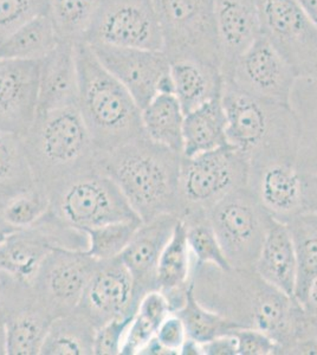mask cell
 <instances>
[{
    "mask_svg": "<svg viewBox=\"0 0 317 355\" xmlns=\"http://www.w3.org/2000/svg\"><path fill=\"white\" fill-rule=\"evenodd\" d=\"M179 218L164 214L142 223L120 259L132 275L134 297L139 306L147 293L157 291V266L166 244L172 237Z\"/></svg>",
    "mask_w": 317,
    "mask_h": 355,
    "instance_id": "obj_19",
    "label": "cell"
},
{
    "mask_svg": "<svg viewBox=\"0 0 317 355\" xmlns=\"http://www.w3.org/2000/svg\"><path fill=\"white\" fill-rule=\"evenodd\" d=\"M0 355H6L4 322H3L1 318H0Z\"/></svg>",
    "mask_w": 317,
    "mask_h": 355,
    "instance_id": "obj_47",
    "label": "cell"
},
{
    "mask_svg": "<svg viewBox=\"0 0 317 355\" xmlns=\"http://www.w3.org/2000/svg\"><path fill=\"white\" fill-rule=\"evenodd\" d=\"M35 182L49 193L97 166V150L77 107L36 115L23 137Z\"/></svg>",
    "mask_w": 317,
    "mask_h": 355,
    "instance_id": "obj_5",
    "label": "cell"
},
{
    "mask_svg": "<svg viewBox=\"0 0 317 355\" xmlns=\"http://www.w3.org/2000/svg\"><path fill=\"white\" fill-rule=\"evenodd\" d=\"M153 5L169 62L193 58L221 69L214 0H153Z\"/></svg>",
    "mask_w": 317,
    "mask_h": 355,
    "instance_id": "obj_7",
    "label": "cell"
},
{
    "mask_svg": "<svg viewBox=\"0 0 317 355\" xmlns=\"http://www.w3.org/2000/svg\"><path fill=\"white\" fill-rule=\"evenodd\" d=\"M50 212L77 230L125 220H141L119 186L96 166L50 192ZM142 222V220H141Z\"/></svg>",
    "mask_w": 317,
    "mask_h": 355,
    "instance_id": "obj_6",
    "label": "cell"
},
{
    "mask_svg": "<svg viewBox=\"0 0 317 355\" xmlns=\"http://www.w3.org/2000/svg\"><path fill=\"white\" fill-rule=\"evenodd\" d=\"M3 294H4V275L0 271V306L3 301Z\"/></svg>",
    "mask_w": 317,
    "mask_h": 355,
    "instance_id": "obj_49",
    "label": "cell"
},
{
    "mask_svg": "<svg viewBox=\"0 0 317 355\" xmlns=\"http://www.w3.org/2000/svg\"><path fill=\"white\" fill-rule=\"evenodd\" d=\"M187 334L182 320L177 314H169L157 328L154 340L164 355L180 354Z\"/></svg>",
    "mask_w": 317,
    "mask_h": 355,
    "instance_id": "obj_41",
    "label": "cell"
},
{
    "mask_svg": "<svg viewBox=\"0 0 317 355\" xmlns=\"http://www.w3.org/2000/svg\"><path fill=\"white\" fill-rule=\"evenodd\" d=\"M174 314L182 320L187 338L199 343H207L223 335H232L241 328L233 320L204 306L194 295L192 279L187 289L184 306Z\"/></svg>",
    "mask_w": 317,
    "mask_h": 355,
    "instance_id": "obj_33",
    "label": "cell"
},
{
    "mask_svg": "<svg viewBox=\"0 0 317 355\" xmlns=\"http://www.w3.org/2000/svg\"><path fill=\"white\" fill-rule=\"evenodd\" d=\"M172 314L169 300L160 291H149L141 299L129 323L121 354L140 355L157 334L161 322Z\"/></svg>",
    "mask_w": 317,
    "mask_h": 355,
    "instance_id": "obj_32",
    "label": "cell"
},
{
    "mask_svg": "<svg viewBox=\"0 0 317 355\" xmlns=\"http://www.w3.org/2000/svg\"><path fill=\"white\" fill-rule=\"evenodd\" d=\"M192 259L186 227L179 219L172 237L161 254L157 266V291L169 300L172 313L179 311L185 303L192 279Z\"/></svg>",
    "mask_w": 317,
    "mask_h": 355,
    "instance_id": "obj_25",
    "label": "cell"
},
{
    "mask_svg": "<svg viewBox=\"0 0 317 355\" xmlns=\"http://www.w3.org/2000/svg\"><path fill=\"white\" fill-rule=\"evenodd\" d=\"M88 45L101 64L128 90L141 110L159 94H174L171 62L164 51Z\"/></svg>",
    "mask_w": 317,
    "mask_h": 355,
    "instance_id": "obj_14",
    "label": "cell"
},
{
    "mask_svg": "<svg viewBox=\"0 0 317 355\" xmlns=\"http://www.w3.org/2000/svg\"><path fill=\"white\" fill-rule=\"evenodd\" d=\"M253 270L270 286L295 299L298 259L293 237L285 223L273 219Z\"/></svg>",
    "mask_w": 317,
    "mask_h": 355,
    "instance_id": "obj_23",
    "label": "cell"
},
{
    "mask_svg": "<svg viewBox=\"0 0 317 355\" xmlns=\"http://www.w3.org/2000/svg\"><path fill=\"white\" fill-rule=\"evenodd\" d=\"M132 319V316L112 320L97 328L94 339V354H121L126 333Z\"/></svg>",
    "mask_w": 317,
    "mask_h": 355,
    "instance_id": "obj_39",
    "label": "cell"
},
{
    "mask_svg": "<svg viewBox=\"0 0 317 355\" xmlns=\"http://www.w3.org/2000/svg\"><path fill=\"white\" fill-rule=\"evenodd\" d=\"M137 308L132 275L120 257L98 261L78 309L97 329L112 320L134 316Z\"/></svg>",
    "mask_w": 317,
    "mask_h": 355,
    "instance_id": "obj_17",
    "label": "cell"
},
{
    "mask_svg": "<svg viewBox=\"0 0 317 355\" xmlns=\"http://www.w3.org/2000/svg\"><path fill=\"white\" fill-rule=\"evenodd\" d=\"M181 160V154L147 137L97 154V166L119 186L142 223L164 214L180 218Z\"/></svg>",
    "mask_w": 317,
    "mask_h": 355,
    "instance_id": "obj_2",
    "label": "cell"
},
{
    "mask_svg": "<svg viewBox=\"0 0 317 355\" xmlns=\"http://www.w3.org/2000/svg\"><path fill=\"white\" fill-rule=\"evenodd\" d=\"M75 44L78 69L77 108L97 154L146 137L141 108L134 97L101 64L87 43Z\"/></svg>",
    "mask_w": 317,
    "mask_h": 355,
    "instance_id": "obj_4",
    "label": "cell"
},
{
    "mask_svg": "<svg viewBox=\"0 0 317 355\" xmlns=\"http://www.w3.org/2000/svg\"><path fill=\"white\" fill-rule=\"evenodd\" d=\"M298 3L317 28V0H298Z\"/></svg>",
    "mask_w": 317,
    "mask_h": 355,
    "instance_id": "obj_45",
    "label": "cell"
},
{
    "mask_svg": "<svg viewBox=\"0 0 317 355\" xmlns=\"http://www.w3.org/2000/svg\"><path fill=\"white\" fill-rule=\"evenodd\" d=\"M40 62L0 60V130L24 137L36 117Z\"/></svg>",
    "mask_w": 317,
    "mask_h": 355,
    "instance_id": "obj_18",
    "label": "cell"
},
{
    "mask_svg": "<svg viewBox=\"0 0 317 355\" xmlns=\"http://www.w3.org/2000/svg\"><path fill=\"white\" fill-rule=\"evenodd\" d=\"M237 339L238 355L280 354L277 343L265 331L241 327L233 333Z\"/></svg>",
    "mask_w": 317,
    "mask_h": 355,
    "instance_id": "obj_40",
    "label": "cell"
},
{
    "mask_svg": "<svg viewBox=\"0 0 317 355\" xmlns=\"http://www.w3.org/2000/svg\"><path fill=\"white\" fill-rule=\"evenodd\" d=\"M221 71L229 76L238 58L261 36L256 0H214Z\"/></svg>",
    "mask_w": 317,
    "mask_h": 355,
    "instance_id": "obj_22",
    "label": "cell"
},
{
    "mask_svg": "<svg viewBox=\"0 0 317 355\" xmlns=\"http://www.w3.org/2000/svg\"><path fill=\"white\" fill-rule=\"evenodd\" d=\"M171 78L174 95L185 114L221 96L225 82L219 67L193 58L171 62Z\"/></svg>",
    "mask_w": 317,
    "mask_h": 355,
    "instance_id": "obj_24",
    "label": "cell"
},
{
    "mask_svg": "<svg viewBox=\"0 0 317 355\" xmlns=\"http://www.w3.org/2000/svg\"><path fill=\"white\" fill-rule=\"evenodd\" d=\"M36 184L23 137L0 130V205Z\"/></svg>",
    "mask_w": 317,
    "mask_h": 355,
    "instance_id": "obj_30",
    "label": "cell"
},
{
    "mask_svg": "<svg viewBox=\"0 0 317 355\" xmlns=\"http://www.w3.org/2000/svg\"><path fill=\"white\" fill-rule=\"evenodd\" d=\"M141 224V220H125L89 229L85 231L89 241L87 252L97 261L120 257Z\"/></svg>",
    "mask_w": 317,
    "mask_h": 355,
    "instance_id": "obj_37",
    "label": "cell"
},
{
    "mask_svg": "<svg viewBox=\"0 0 317 355\" xmlns=\"http://www.w3.org/2000/svg\"><path fill=\"white\" fill-rule=\"evenodd\" d=\"M82 42L119 48L164 49L153 0H105Z\"/></svg>",
    "mask_w": 317,
    "mask_h": 355,
    "instance_id": "obj_12",
    "label": "cell"
},
{
    "mask_svg": "<svg viewBox=\"0 0 317 355\" xmlns=\"http://www.w3.org/2000/svg\"><path fill=\"white\" fill-rule=\"evenodd\" d=\"M193 291L204 306L269 334L280 354H317V319L298 300L265 282L255 270L194 264Z\"/></svg>",
    "mask_w": 317,
    "mask_h": 355,
    "instance_id": "obj_1",
    "label": "cell"
},
{
    "mask_svg": "<svg viewBox=\"0 0 317 355\" xmlns=\"http://www.w3.org/2000/svg\"><path fill=\"white\" fill-rule=\"evenodd\" d=\"M3 275L0 318L4 322L6 355L40 354L53 318L37 301L30 283Z\"/></svg>",
    "mask_w": 317,
    "mask_h": 355,
    "instance_id": "obj_16",
    "label": "cell"
},
{
    "mask_svg": "<svg viewBox=\"0 0 317 355\" xmlns=\"http://www.w3.org/2000/svg\"><path fill=\"white\" fill-rule=\"evenodd\" d=\"M1 207H3V206L0 205V226H8L5 225L4 220H3V214H1Z\"/></svg>",
    "mask_w": 317,
    "mask_h": 355,
    "instance_id": "obj_50",
    "label": "cell"
},
{
    "mask_svg": "<svg viewBox=\"0 0 317 355\" xmlns=\"http://www.w3.org/2000/svg\"><path fill=\"white\" fill-rule=\"evenodd\" d=\"M49 13V0H0V42L33 18Z\"/></svg>",
    "mask_w": 317,
    "mask_h": 355,
    "instance_id": "obj_38",
    "label": "cell"
},
{
    "mask_svg": "<svg viewBox=\"0 0 317 355\" xmlns=\"http://www.w3.org/2000/svg\"><path fill=\"white\" fill-rule=\"evenodd\" d=\"M221 103L228 141L253 167L273 162H296L302 123L291 105L266 101L224 82Z\"/></svg>",
    "mask_w": 317,
    "mask_h": 355,
    "instance_id": "obj_3",
    "label": "cell"
},
{
    "mask_svg": "<svg viewBox=\"0 0 317 355\" xmlns=\"http://www.w3.org/2000/svg\"><path fill=\"white\" fill-rule=\"evenodd\" d=\"M249 160L231 145L182 157L180 218L193 211H209L228 194L249 186Z\"/></svg>",
    "mask_w": 317,
    "mask_h": 355,
    "instance_id": "obj_9",
    "label": "cell"
},
{
    "mask_svg": "<svg viewBox=\"0 0 317 355\" xmlns=\"http://www.w3.org/2000/svg\"><path fill=\"white\" fill-rule=\"evenodd\" d=\"M207 216L231 268L253 270L273 217L249 186L228 194Z\"/></svg>",
    "mask_w": 317,
    "mask_h": 355,
    "instance_id": "obj_8",
    "label": "cell"
},
{
    "mask_svg": "<svg viewBox=\"0 0 317 355\" xmlns=\"http://www.w3.org/2000/svg\"><path fill=\"white\" fill-rule=\"evenodd\" d=\"M60 41L50 15H40L0 42V60L40 62Z\"/></svg>",
    "mask_w": 317,
    "mask_h": 355,
    "instance_id": "obj_28",
    "label": "cell"
},
{
    "mask_svg": "<svg viewBox=\"0 0 317 355\" xmlns=\"http://www.w3.org/2000/svg\"><path fill=\"white\" fill-rule=\"evenodd\" d=\"M285 224L293 237L298 259L295 299L303 304L310 284L317 277V214L301 212Z\"/></svg>",
    "mask_w": 317,
    "mask_h": 355,
    "instance_id": "obj_31",
    "label": "cell"
},
{
    "mask_svg": "<svg viewBox=\"0 0 317 355\" xmlns=\"http://www.w3.org/2000/svg\"><path fill=\"white\" fill-rule=\"evenodd\" d=\"M50 193L43 186L35 185L8 200L1 207L5 225L22 230L36 224L50 210Z\"/></svg>",
    "mask_w": 317,
    "mask_h": 355,
    "instance_id": "obj_36",
    "label": "cell"
},
{
    "mask_svg": "<svg viewBox=\"0 0 317 355\" xmlns=\"http://www.w3.org/2000/svg\"><path fill=\"white\" fill-rule=\"evenodd\" d=\"M261 35L300 78L317 80V28L298 0H256Z\"/></svg>",
    "mask_w": 317,
    "mask_h": 355,
    "instance_id": "obj_11",
    "label": "cell"
},
{
    "mask_svg": "<svg viewBox=\"0 0 317 355\" xmlns=\"http://www.w3.org/2000/svg\"><path fill=\"white\" fill-rule=\"evenodd\" d=\"M13 229L11 227H8V226H0V243L3 242L6 237H8V234H12Z\"/></svg>",
    "mask_w": 317,
    "mask_h": 355,
    "instance_id": "obj_48",
    "label": "cell"
},
{
    "mask_svg": "<svg viewBox=\"0 0 317 355\" xmlns=\"http://www.w3.org/2000/svg\"><path fill=\"white\" fill-rule=\"evenodd\" d=\"M226 128L228 121L221 96L185 114L182 157H194L230 145Z\"/></svg>",
    "mask_w": 317,
    "mask_h": 355,
    "instance_id": "obj_26",
    "label": "cell"
},
{
    "mask_svg": "<svg viewBox=\"0 0 317 355\" xmlns=\"http://www.w3.org/2000/svg\"><path fill=\"white\" fill-rule=\"evenodd\" d=\"M88 234L57 219L50 211L30 227L13 231L0 243V271L33 282L45 257L55 249L88 250Z\"/></svg>",
    "mask_w": 317,
    "mask_h": 355,
    "instance_id": "obj_10",
    "label": "cell"
},
{
    "mask_svg": "<svg viewBox=\"0 0 317 355\" xmlns=\"http://www.w3.org/2000/svg\"><path fill=\"white\" fill-rule=\"evenodd\" d=\"M298 80L295 69L262 35L238 58L225 78L252 96L285 105H291V94Z\"/></svg>",
    "mask_w": 317,
    "mask_h": 355,
    "instance_id": "obj_15",
    "label": "cell"
},
{
    "mask_svg": "<svg viewBox=\"0 0 317 355\" xmlns=\"http://www.w3.org/2000/svg\"><path fill=\"white\" fill-rule=\"evenodd\" d=\"M250 190L273 218L288 223L303 212V180L295 162H273L250 170Z\"/></svg>",
    "mask_w": 317,
    "mask_h": 355,
    "instance_id": "obj_20",
    "label": "cell"
},
{
    "mask_svg": "<svg viewBox=\"0 0 317 355\" xmlns=\"http://www.w3.org/2000/svg\"><path fill=\"white\" fill-rule=\"evenodd\" d=\"M78 69L76 44L60 41L44 60L40 61L36 115L77 107Z\"/></svg>",
    "mask_w": 317,
    "mask_h": 355,
    "instance_id": "obj_21",
    "label": "cell"
},
{
    "mask_svg": "<svg viewBox=\"0 0 317 355\" xmlns=\"http://www.w3.org/2000/svg\"><path fill=\"white\" fill-rule=\"evenodd\" d=\"M303 308L308 314L317 319V277L310 284L307 296H305Z\"/></svg>",
    "mask_w": 317,
    "mask_h": 355,
    "instance_id": "obj_44",
    "label": "cell"
},
{
    "mask_svg": "<svg viewBox=\"0 0 317 355\" xmlns=\"http://www.w3.org/2000/svg\"><path fill=\"white\" fill-rule=\"evenodd\" d=\"M105 0H49V15L62 41L82 42Z\"/></svg>",
    "mask_w": 317,
    "mask_h": 355,
    "instance_id": "obj_35",
    "label": "cell"
},
{
    "mask_svg": "<svg viewBox=\"0 0 317 355\" xmlns=\"http://www.w3.org/2000/svg\"><path fill=\"white\" fill-rule=\"evenodd\" d=\"M303 212L317 214V174H302Z\"/></svg>",
    "mask_w": 317,
    "mask_h": 355,
    "instance_id": "obj_43",
    "label": "cell"
},
{
    "mask_svg": "<svg viewBox=\"0 0 317 355\" xmlns=\"http://www.w3.org/2000/svg\"><path fill=\"white\" fill-rule=\"evenodd\" d=\"M180 354L182 355H203L201 353V345L192 339H186L184 346L181 348Z\"/></svg>",
    "mask_w": 317,
    "mask_h": 355,
    "instance_id": "obj_46",
    "label": "cell"
},
{
    "mask_svg": "<svg viewBox=\"0 0 317 355\" xmlns=\"http://www.w3.org/2000/svg\"><path fill=\"white\" fill-rule=\"evenodd\" d=\"M97 264L87 251L55 249L45 257L31 287L53 320L76 311Z\"/></svg>",
    "mask_w": 317,
    "mask_h": 355,
    "instance_id": "obj_13",
    "label": "cell"
},
{
    "mask_svg": "<svg viewBox=\"0 0 317 355\" xmlns=\"http://www.w3.org/2000/svg\"><path fill=\"white\" fill-rule=\"evenodd\" d=\"M200 345L203 355H238L237 339L233 334L218 336Z\"/></svg>",
    "mask_w": 317,
    "mask_h": 355,
    "instance_id": "obj_42",
    "label": "cell"
},
{
    "mask_svg": "<svg viewBox=\"0 0 317 355\" xmlns=\"http://www.w3.org/2000/svg\"><path fill=\"white\" fill-rule=\"evenodd\" d=\"M146 137L181 154L184 152L185 112L174 94H159L141 110Z\"/></svg>",
    "mask_w": 317,
    "mask_h": 355,
    "instance_id": "obj_27",
    "label": "cell"
},
{
    "mask_svg": "<svg viewBox=\"0 0 317 355\" xmlns=\"http://www.w3.org/2000/svg\"><path fill=\"white\" fill-rule=\"evenodd\" d=\"M180 220L185 225L189 250L196 264L216 266L221 270L232 269L213 230L207 211H193Z\"/></svg>",
    "mask_w": 317,
    "mask_h": 355,
    "instance_id": "obj_34",
    "label": "cell"
},
{
    "mask_svg": "<svg viewBox=\"0 0 317 355\" xmlns=\"http://www.w3.org/2000/svg\"><path fill=\"white\" fill-rule=\"evenodd\" d=\"M95 333L93 322L77 308L53 320L40 354L93 355Z\"/></svg>",
    "mask_w": 317,
    "mask_h": 355,
    "instance_id": "obj_29",
    "label": "cell"
}]
</instances>
